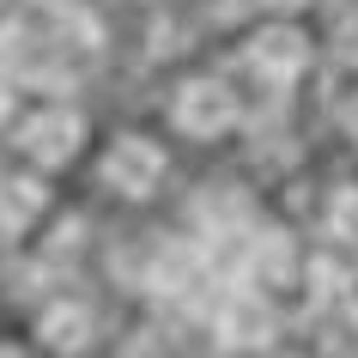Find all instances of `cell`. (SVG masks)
<instances>
[{"label": "cell", "mask_w": 358, "mask_h": 358, "mask_svg": "<svg viewBox=\"0 0 358 358\" xmlns=\"http://www.w3.org/2000/svg\"><path fill=\"white\" fill-rule=\"evenodd\" d=\"M164 146L158 140H146V134H115L110 146H103V158H97V182H103V194H115V201H152V194L164 189Z\"/></svg>", "instance_id": "obj_1"}, {"label": "cell", "mask_w": 358, "mask_h": 358, "mask_svg": "<svg viewBox=\"0 0 358 358\" xmlns=\"http://www.w3.org/2000/svg\"><path fill=\"white\" fill-rule=\"evenodd\" d=\"M237 122H243V103H237V92L225 79L194 73L170 92V128H182L189 140H225Z\"/></svg>", "instance_id": "obj_2"}, {"label": "cell", "mask_w": 358, "mask_h": 358, "mask_svg": "<svg viewBox=\"0 0 358 358\" xmlns=\"http://www.w3.org/2000/svg\"><path fill=\"white\" fill-rule=\"evenodd\" d=\"M13 146H19L37 170L73 164L79 146H85V115L67 110V103H37V110H24V115H19V128H13Z\"/></svg>", "instance_id": "obj_3"}, {"label": "cell", "mask_w": 358, "mask_h": 358, "mask_svg": "<svg viewBox=\"0 0 358 358\" xmlns=\"http://www.w3.org/2000/svg\"><path fill=\"white\" fill-rule=\"evenodd\" d=\"M243 67L267 85H292V79L310 67V31L298 24H262V31H249L243 37Z\"/></svg>", "instance_id": "obj_4"}, {"label": "cell", "mask_w": 358, "mask_h": 358, "mask_svg": "<svg viewBox=\"0 0 358 358\" xmlns=\"http://www.w3.org/2000/svg\"><path fill=\"white\" fill-rule=\"evenodd\" d=\"M37 340L49 346V352H61V358H79V352L97 340V316H92V303H79V298H55V303H43V316H37Z\"/></svg>", "instance_id": "obj_5"}, {"label": "cell", "mask_w": 358, "mask_h": 358, "mask_svg": "<svg viewBox=\"0 0 358 358\" xmlns=\"http://www.w3.org/2000/svg\"><path fill=\"white\" fill-rule=\"evenodd\" d=\"M213 334H219V346H231V352H255V346L273 340V310H267V298L243 292V298H231L225 310H219Z\"/></svg>", "instance_id": "obj_6"}, {"label": "cell", "mask_w": 358, "mask_h": 358, "mask_svg": "<svg viewBox=\"0 0 358 358\" xmlns=\"http://www.w3.org/2000/svg\"><path fill=\"white\" fill-rule=\"evenodd\" d=\"M43 213V182L31 176H0V237H24Z\"/></svg>", "instance_id": "obj_7"}, {"label": "cell", "mask_w": 358, "mask_h": 358, "mask_svg": "<svg viewBox=\"0 0 358 358\" xmlns=\"http://www.w3.org/2000/svg\"><path fill=\"white\" fill-rule=\"evenodd\" d=\"M334 55L358 67V13H340L334 19Z\"/></svg>", "instance_id": "obj_8"}, {"label": "cell", "mask_w": 358, "mask_h": 358, "mask_svg": "<svg viewBox=\"0 0 358 358\" xmlns=\"http://www.w3.org/2000/svg\"><path fill=\"white\" fill-rule=\"evenodd\" d=\"M340 128H346V140L358 146V92L346 97V103H340Z\"/></svg>", "instance_id": "obj_9"}, {"label": "cell", "mask_w": 358, "mask_h": 358, "mask_svg": "<svg viewBox=\"0 0 358 358\" xmlns=\"http://www.w3.org/2000/svg\"><path fill=\"white\" fill-rule=\"evenodd\" d=\"M262 6H273V13H298V6H310V0H262Z\"/></svg>", "instance_id": "obj_10"}, {"label": "cell", "mask_w": 358, "mask_h": 358, "mask_svg": "<svg viewBox=\"0 0 358 358\" xmlns=\"http://www.w3.org/2000/svg\"><path fill=\"white\" fill-rule=\"evenodd\" d=\"M0 358H31L24 346H13V340H0Z\"/></svg>", "instance_id": "obj_11"}]
</instances>
